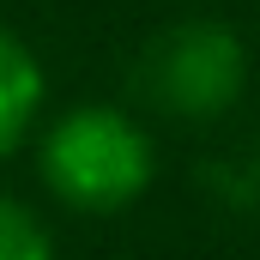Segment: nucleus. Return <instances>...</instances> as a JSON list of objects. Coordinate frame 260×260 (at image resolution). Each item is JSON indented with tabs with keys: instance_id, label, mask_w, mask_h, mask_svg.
<instances>
[{
	"instance_id": "7ed1b4c3",
	"label": "nucleus",
	"mask_w": 260,
	"mask_h": 260,
	"mask_svg": "<svg viewBox=\"0 0 260 260\" xmlns=\"http://www.w3.org/2000/svg\"><path fill=\"white\" fill-rule=\"evenodd\" d=\"M43 103H49V79H43L37 49L12 24H0V157H12L37 133Z\"/></svg>"
},
{
	"instance_id": "20e7f679",
	"label": "nucleus",
	"mask_w": 260,
	"mask_h": 260,
	"mask_svg": "<svg viewBox=\"0 0 260 260\" xmlns=\"http://www.w3.org/2000/svg\"><path fill=\"white\" fill-rule=\"evenodd\" d=\"M0 260H55L49 224L12 194H0Z\"/></svg>"
},
{
	"instance_id": "f03ea898",
	"label": "nucleus",
	"mask_w": 260,
	"mask_h": 260,
	"mask_svg": "<svg viewBox=\"0 0 260 260\" xmlns=\"http://www.w3.org/2000/svg\"><path fill=\"white\" fill-rule=\"evenodd\" d=\"M133 85L145 109L170 121H188V127L224 121L248 97V43L224 18H182L145 43Z\"/></svg>"
},
{
	"instance_id": "f257e3e1",
	"label": "nucleus",
	"mask_w": 260,
	"mask_h": 260,
	"mask_svg": "<svg viewBox=\"0 0 260 260\" xmlns=\"http://www.w3.org/2000/svg\"><path fill=\"white\" fill-rule=\"evenodd\" d=\"M37 170H43V188L67 212L109 218V212H127L151 188L157 145L145 121L127 115L121 103H73L49 121L37 145Z\"/></svg>"
}]
</instances>
